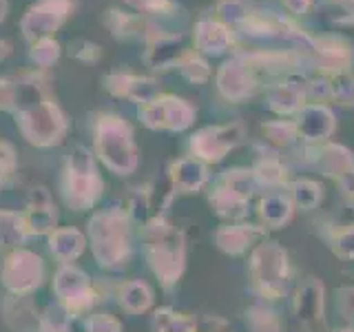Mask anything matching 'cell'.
I'll return each mask as SVG.
<instances>
[{"mask_svg": "<svg viewBox=\"0 0 354 332\" xmlns=\"http://www.w3.org/2000/svg\"><path fill=\"white\" fill-rule=\"evenodd\" d=\"M341 308L346 317L354 319V288H348V290L341 293Z\"/></svg>", "mask_w": 354, "mask_h": 332, "instance_id": "cell-34", "label": "cell"}, {"mask_svg": "<svg viewBox=\"0 0 354 332\" xmlns=\"http://www.w3.org/2000/svg\"><path fill=\"white\" fill-rule=\"evenodd\" d=\"M332 129H335L332 113L321 104L306 107L301 111V120H299V124H297V131L308 140H324L330 136Z\"/></svg>", "mask_w": 354, "mask_h": 332, "instance_id": "cell-10", "label": "cell"}, {"mask_svg": "<svg viewBox=\"0 0 354 332\" xmlns=\"http://www.w3.org/2000/svg\"><path fill=\"white\" fill-rule=\"evenodd\" d=\"M228 180V191H232L235 195H239L241 199H248L250 193H252V175H248L246 171H232L226 175Z\"/></svg>", "mask_w": 354, "mask_h": 332, "instance_id": "cell-27", "label": "cell"}, {"mask_svg": "<svg viewBox=\"0 0 354 332\" xmlns=\"http://www.w3.org/2000/svg\"><path fill=\"white\" fill-rule=\"evenodd\" d=\"M319 164H321V169H324L326 175H335V177H341L343 173L354 169L352 155L343 147H328L324 153H321Z\"/></svg>", "mask_w": 354, "mask_h": 332, "instance_id": "cell-16", "label": "cell"}, {"mask_svg": "<svg viewBox=\"0 0 354 332\" xmlns=\"http://www.w3.org/2000/svg\"><path fill=\"white\" fill-rule=\"evenodd\" d=\"M317 47H319L317 49L319 62L326 71L346 73V69L352 64V49L341 38H321Z\"/></svg>", "mask_w": 354, "mask_h": 332, "instance_id": "cell-9", "label": "cell"}, {"mask_svg": "<svg viewBox=\"0 0 354 332\" xmlns=\"http://www.w3.org/2000/svg\"><path fill=\"white\" fill-rule=\"evenodd\" d=\"M321 188L315 184V182H297L292 186V199H295V204L297 206H301V208H315L317 202H319V197H321Z\"/></svg>", "mask_w": 354, "mask_h": 332, "instance_id": "cell-24", "label": "cell"}, {"mask_svg": "<svg viewBox=\"0 0 354 332\" xmlns=\"http://www.w3.org/2000/svg\"><path fill=\"white\" fill-rule=\"evenodd\" d=\"M241 140V127L230 124V127H215V129H204L193 138V151L204 160H221L228 149H232Z\"/></svg>", "mask_w": 354, "mask_h": 332, "instance_id": "cell-5", "label": "cell"}, {"mask_svg": "<svg viewBox=\"0 0 354 332\" xmlns=\"http://www.w3.org/2000/svg\"><path fill=\"white\" fill-rule=\"evenodd\" d=\"M16 98V86L9 80H0V107H9Z\"/></svg>", "mask_w": 354, "mask_h": 332, "instance_id": "cell-32", "label": "cell"}, {"mask_svg": "<svg viewBox=\"0 0 354 332\" xmlns=\"http://www.w3.org/2000/svg\"><path fill=\"white\" fill-rule=\"evenodd\" d=\"M173 177L175 184L184 191H195L206 180V171L197 160H180L173 166Z\"/></svg>", "mask_w": 354, "mask_h": 332, "instance_id": "cell-15", "label": "cell"}, {"mask_svg": "<svg viewBox=\"0 0 354 332\" xmlns=\"http://www.w3.org/2000/svg\"><path fill=\"white\" fill-rule=\"evenodd\" d=\"M182 58V38L180 36H166V33H155L149 40V53L147 60L151 66H160L180 62Z\"/></svg>", "mask_w": 354, "mask_h": 332, "instance_id": "cell-11", "label": "cell"}, {"mask_svg": "<svg viewBox=\"0 0 354 332\" xmlns=\"http://www.w3.org/2000/svg\"><path fill=\"white\" fill-rule=\"evenodd\" d=\"M177 64H180L182 73L188 77V80H193V82H206L208 75H210L208 64L202 58H199L197 53H184Z\"/></svg>", "mask_w": 354, "mask_h": 332, "instance_id": "cell-21", "label": "cell"}, {"mask_svg": "<svg viewBox=\"0 0 354 332\" xmlns=\"http://www.w3.org/2000/svg\"><path fill=\"white\" fill-rule=\"evenodd\" d=\"M252 275L263 293L277 297L286 286V252L277 243H263L252 255Z\"/></svg>", "mask_w": 354, "mask_h": 332, "instance_id": "cell-4", "label": "cell"}, {"mask_svg": "<svg viewBox=\"0 0 354 332\" xmlns=\"http://www.w3.org/2000/svg\"><path fill=\"white\" fill-rule=\"evenodd\" d=\"M337 250L341 255H348V257H354V228L343 232V235L337 239Z\"/></svg>", "mask_w": 354, "mask_h": 332, "instance_id": "cell-31", "label": "cell"}, {"mask_svg": "<svg viewBox=\"0 0 354 332\" xmlns=\"http://www.w3.org/2000/svg\"><path fill=\"white\" fill-rule=\"evenodd\" d=\"M164 100V127L173 131H182L193 122L195 111L191 104L177 98H162Z\"/></svg>", "mask_w": 354, "mask_h": 332, "instance_id": "cell-14", "label": "cell"}, {"mask_svg": "<svg viewBox=\"0 0 354 332\" xmlns=\"http://www.w3.org/2000/svg\"><path fill=\"white\" fill-rule=\"evenodd\" d=\"M9 51H11V44L5 42V40H0V60H5L9 55Z\"/></svg>", "mask_w": 354, "mask_h": 332, "instance_id": "cell-37", "label": "cell"}, {"mask_svg": "<svg viewBox=\"0 0 354 332\" xmlns=\"http://www.w3.org/2000/svg\"><path fill=\"white\" fill-rule=\"evenodd\" d=\"M283 5L292 11V14H304L310 7V0H283Z\"/></svg>", "mask_w": 354, "mask_h": 332, "instance_id": "cell-36", "label": "cell"}, {"mask_svg": "<svg viewBox=\"0 0 354 332\" xmlns=\"http://www.w3.org/2000/svg\"><path fill=\"white\" fill-rule=\"evenodd\" d=\"M29 58L38 66H42V69H47V66H51L55 60L60 58V44L53 38H42V40L31 44Z\"/></svg>", "mask_w": 354, "mask_h": 332, "instance_id": "cell-19", "label": "cell"}, {"mask_svg": "<svg viewBox=\"0 0 354 332\" xmlns=\"http://www.w3.org/2000/svg\"><path fill=\"white\" fill-rule=\"evenodd\" d=\"M330 91L339 100V102L354 104V77L348 73H337L335 82L330 84Z\"/></svg>", "mask_w": 354, "mask_h": 332, "instance_id": "cell-25", "label": "cell"}, {"mask_svg": "<svg viewBox=\"0 0 354 332\" xmlns=\"http://www.w3.org/2000/svg\"><path fill=\"white\" fill-rule=\"evenodd\" d=\"M106 25L111 27V31L115 33L118 38H131V36H136V33H140L144 27V22L142 18L138 16H129V14H122V11H109V16H106Z\"/></svg>", "mask_w": 354, "mask_h": 332, "instance_id": "cell-18", "label": "cell"}, {"mask_svg": "<svg viewBox=\"0 0 354 332\" xmlns=\"http://www.w3.org/2000/svg\"><path fill=\"white\" fill-rule=\"evenodd\" d=\"M73 11V0H38L29 7L25 18L20 20V31L31 44L42 38H51L53 31L62 27V22Z\"/></svg>", "mask_w": 354, "mask_h": 332, "instance_id": "cell-2", "label": "cell"}, {"mask_svg": "<svg viewBox=\"0 0 354 332\" xmlns=\"http://www.w3.org/2000/svg\"><path fill=\"white\" fill-rule=\"evenodd\" d=\"M217 14L226 25H243L246 18L250 16V7L246 0H219L217 3Z\"/></svg>", "mask_w": 354, "mask_h": 332, "instance_id": "cell-20", "label": "cell"}, {"mask_svg": "<svg viewBox=\"0 0 354 332\" xmlns=\"http://www.w3.org/2000/svg\"><path fill=\"white\" fill-rule=\"evenodd\" d=\"M257 177L263 180L266 184H277L283 180V169L279 166V162L274 160H266L257 166Z\"/></svg>", "mask_w": 354, "mask_h": 332, "instance_id": "cell-30", "label": "cell"}, {"mask_svg": "<svg viewBox=\"0 0 354 332\" xmlns=\"http://www.w3.org/2000/svg\"><path fill=\"white\" fill-rule=\"evenodd\" d=\"M124 3L133 9L144 11V14H166V11L173 9L171 0H124Z\"/></svg>", "mask_w": 354, "mask_h": 332, "instance_id": "cell-29", "label": "cell"}, {"mask_svg": "<svg viewBox=\"0 0 354 332\" xmlns=\"http://www.w3.org/2000/svg\"><path fill=\"white\" fill-rule=\"evenodd\" d=\"M308 89V93L310 95H315V98H328L332 91H330V84L326 80H313L310 84H306Z\"/></svg>", "mask_w": 354, "mask_h": 332, "instance_id": "cell-33", "label": "cell"}, {"mask_svg": "<svg viewBox=\"0 0 354 332\" xmlns=\"http://www.w3.org/2000/svg\"><path fill=\"white\" fill-rule=\"evenodd\" d=\"M230 47V31L224 22L199 20L195 27V49L202 53H224Z\"/></svg>", "mask_w": 354, "mask_h": 332, "instance_id": "cell-8", "label": "cell"}, {"mask_svg": "<svg viewBox=\"0 0 354 332\" xmlns=\"http://www.w3.org/2000/svg\"><path fill=\"white\" fill-rule=\"evenodd\" d=\"M339 184H341L343 191L354 197V169H350L348 173H343V175L339 177Z\"/></svg>", "mask_w": 354, "mask_h": 332, "instance_id": "cell-35", "label": "cell"}, {"mask_svg": "<svg viewBox=\"0 0 354 332\" xmlns=\"http://www.w3.org/2000/svg\"><path fill=\"white\" fill-rule=\"evenodd\" d=\"M97 149L109 166L118 171H131L136 166L131 129L118 118H102L97 124Z\"/></svg>", "mask_w": 354, "mask_h": 332, "instance_id": "cell-1", "label": "cell"}, {"mask_svg": "<svg viewBox=\"0 0 354 332\" xmlns=\"http://www.w3.org/2000/svg\"><path fill=\"white\" fill-rule=\"evenodd\" d=\"M297 315L304 324L321 321V284L319 282H308L301 290H299Z\"/></svg>", "mask_w": 354, "mask_h": 332, "instance_id": "cell-12", "label": "cell"}, {"mask_svg": "<svg viewBox=\"0 0 354 332\" xmlns=\"http://www.w3.org/2000/svg\"><path fill=\"white\" fill-rule=\"evenodd\" d=\"M270 107L277 111V113H292L299 107H301L304 100V86H299L295 82H286L270 89L268 93Z\"/></svg>", "mask_w": 354, "mask_h": 332, "instance_id": "cell-13", "label": "cell"}, {"mask_svg": "<svg viewBox=\"0 0 354 332\" xmlns=\"http://www.w3.org/2000/svg\"><path fill=\"white\" fill-rule=\"evenodd\" d=\"M20 127L33 144L58 142L64 131V120L60 111L51 102H36L20 113Z\"/></svg>", "mask_w": 354, "mask_h": 332, "instance_id": "cell-3", "label": "cell"}, {"mask_svg": "<svg viewBox=\"0 0 354 332\" xmlns=\"http://www.w3.org/2000/svg\"><path fill=\"white\" fill-rule=\"evenodd\" d=\"M69 53L73 58L82 60V62H95L100 55H102V49L97 47L95 42H88V40H73L69 44Z\"/></svg>", "mask_w": 354, "mask_h": 332, "instance_id": "cell-28", "label": "cell"}, {"mask_svg": "<svg viewBox=\"0 0 354 332\" xmlns=\"http://www.w3.org/2000/svg\"><path fill=\"white\" fill-rule=\"evenodd\" d=\"M217 241H219V246L224 250L239 252L250 241V230L248 228H239V226H230V228H224L219 232Z\"/></svg>", "mask_w": 354, "mask_h": 332, "instance_id": "cell-22", "label": "cell"}, {"mask_svg": "<svg viewBox=\"0 0 354 332\" xmlns=\"http://www.w3.org/2000/svg\"><path fill=\"white\" fill-rule=\"evenodd\" d=\"M7 11H9V3L7 0H0V22L7 18Z\"/></svg>", "mask_w": 354, "mask_h": 332, "instance_id": "cell-38", "label": "cell"}, {"mask_svg": "<svg viewBox=\"0 0 354 332\" xmlns=\"http://www.w3.org/2000/svg\"><path fill=\"white\" fill-rule=\"evenodd\" d=\"M341 332H354V330H341Z\"/></svg>", "mask_w": 354, "mask_h": 332, "instance_id": "cell-39", "label": "cell"}, {"mask_svg": "<svg viewBox=\"0 0 354 332\" xmlns=\"http://www.w3.org/2000/svg\"><path fill=\"white\" fill-rule=\"evenodd\" d=\"M261 217L268 226H281L288 221V217H290L292 208H290V202H288L286 197L281 195H268L261 199Z\"/></svg>", "mask_w": 354, "mask_h": 332, "instance_id": "cell-17", "label": "cell"}, {"mask_svg": "<svg viewBox=\"0 0 354 332\" xmlns=\"http://www.w3.org/2000/svg\"><path fill=\"white\" fill-rule=\"evenodd\" d=\"M266 136L268 140H272L274 144H290L295 140V133H297V127L290 124V122H268V124L263 127Z\"/></svg>", "mask_w": 354, "mask_h": 332, "instance_id": "cell-26", "label": "cell"}, {"mask_svg": "<svg viewBox=\"0 0 354 332\" xmlns=\"http://www.w3.org/2000/svg\"><path fill=\"white\" fill-rule=\"evenodd\" d=\"M106 86L113 91L115 95H124L136 100V102H144L149 104L155 100V95L160 93V86L155 80H149V77H136V75H122L115 73L106 80Z\"/></svg>", "mask_w": 354, "mask_h": 332, "instance_id": "cell-7", "label": "cell"}, {"mask_svg": "<svg viewBox=\"0 0 354 332\" xmlns=\"http://www.w3.org/2000/svg\"><path fill=\"white\" fill-rule=\"evenodd\" d=\"M217 86L228 100H241L250 95L254 82L250 77L248 64L241 60H228L226 64H221L217 73Z\"/></svg>", "mask_w": 354, "mask_h": 332, "instance_id": "cell-6", "label": "cell"}, {"mask_svg": "<svg viewBox=\"0 0 354 332\" xmlns=\"http://www.w3.org/2000/svg\"><path fill=\"white\" fill-rule=\"evenodd\" d=\"M215 204L219 208V213H224L228 217H241L243 213H246V199H241L239 195H235L232 191H228V188H224V191H219L215 195Z\"/></svg>", "mask_w": 354, "mask_h": 332, "instance_id": "cell-23", "label": "cell"}]
</instances>
